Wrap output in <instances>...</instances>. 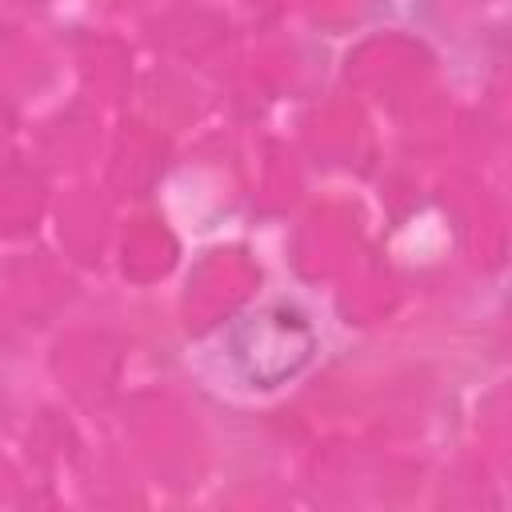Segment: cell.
<instances>
[{"label": "cell", "instance_id": "6da1fadb", "mask_svg": "<svg viewBox=\"0 0 512 512\" xmlns=\"http://www.w3.org/2000/svg\"><path fill=\"white\" fill-rule=\"evenodd\" d=\"M312 348H316V336H312L308 320L284 304L244 316L228 336L232 364L256 388H276L288 376H296L308 364Z\"/></svg>", "mask_w": 512, "mask_h": 512}]
</instances>
